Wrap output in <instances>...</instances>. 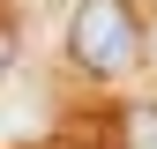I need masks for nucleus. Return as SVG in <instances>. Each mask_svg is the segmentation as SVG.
<instances>
[{
    "label": "nucleus",
    "instance_id": "3",
    "mask_svg": "<svg viewBox=\"0 0 157 149\" xmlns=\"http://www.w3.org/2000/svg\"><path fill=\"white\" fill-rule=\"evenodd\" d=\"M15 67V30H8V15H0V74Z\"/></svg>",
    "mask_w": 157,
    "mask_h": 149
},
{
    "label": "nucleus",
    "instance_id": "1",
    "mask_svg": "<svg viewBox=\"0 0 157 149\" xmlns=\"http://www.w3.org/2000/svg\"><path fill=\"white\" fill-rule=\"evenodd\" d=\"M67 52L82 74H127L142 60V15L127 0H75L67 8Z\"/></svg>",
    "mask_w": 157,
    "mask_h": 149
},
{
    "label": "nucleus",
    "instance_id": "2",
    "mask_svg": "<svg viewBox=\"0 0 157 149\" xmlns=\"http://www.w3.org/2000/svg\"><path fill=\"white\" fill-rule=\"evenodd\" d=\"M127 149H157V104L127 119Z\"/></svg>",
    "mask_w": 157,
    "mask_h": 149
}]
</instances>
